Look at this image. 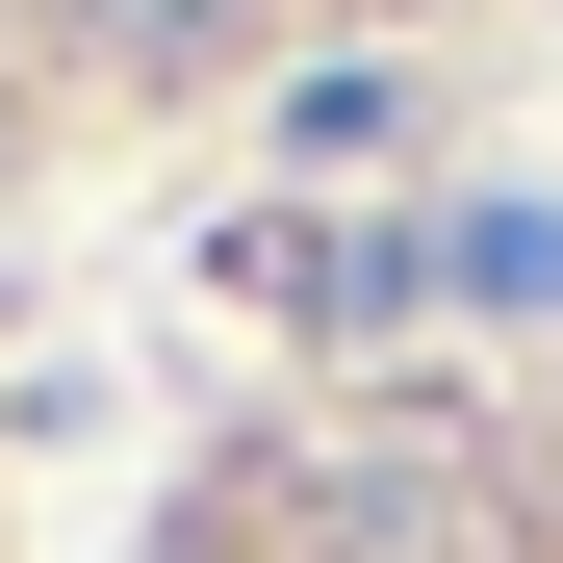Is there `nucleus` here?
Listing matches in <instances>:
<instances>
[{"mask_svg":"<svg viewBox=\"0 0 563 563\" xmlns=\"http://www.w3.org/2000/svg\"><path fill=\"white\" fill-rule=\"evenodd\" d=\"M461 282H487V308H563V206H487V231H461Z\"/></svg>","mask_w":563,"mask_h":563,"instance_id":"1","label":"nucleus"},{"mask_svg":"<svg viewBox=\"0 0 563 563\" xmlns=\"http://www.w3.org/2000/svg\"><path fill=\"white\" fill-rule=\"evenodd\" d=\"M103 26H129V52H231V0H103Z\"/></svg>","mask_w":563,"mask_h":563,"instance_id":"2","label":"nucleus"}]
</instances>
